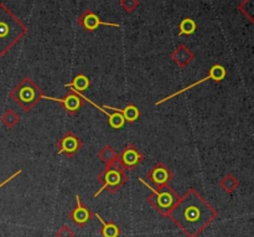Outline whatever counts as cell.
Wrapping results in <instances>:
<instances>
[{
	"mask_svg": "<svg viewBox=\"0 0 254 237\" xmlns=\"http://www.w3.org/2000/svg\"><path fill=\"white\" fill-rule=\"evenodd\" d=\"M218 213L195 189L179 198L168 218L188 237H198L217 219Z\"/></svg>",
	"mask_w": 254,
	"mask_h": 237,
	"instance_id": "obj_1",
	"label": "cell"
},
{
	"mask_svg": "<svg viewBox=\"0 0 254 237\" xmlns=\"http://www.w3.org/2000/svg\"><path fill=\"white\" fill-rule=\"evenodd\" d=\"M26 34V25L0 2V56L6 55Z\"/></svg>",
	"mask_w": 254,
	"mask_h": 237,
	"instance_id": "obj_2",
	"label": "cell"
},
{
	"mask_svg": "<svg viewBox=\"0 0 254 237\" xmlns=\"http://www.w3.org/2000/svg\"><path fill=\"white\" fill-rule=\"evenodd\" d=\"M44 97L42 89L30 77H25L10 92V98L25 112L32 111Z\"/></svg>",
	"mask_w": 254,
	"mask_h": 237,
	"instance_id": "obj_3",
	"label": "cell"
},
{
	"mask_svg": "<svg viewBox=\"0 0 254 237\" xmlns=\"http://www.w3.org/2000/svg\"><path fill=\"white\" fill-rule=\"evenodd\" d=\"M129 180V176L127 170H124L118 163L109 164L99 173L98 181L101 183V189L93 195V198L101 195L102 191L107 190L111 194H116L121 190Z\"/></svg>",
	"mask_w": 254,
	"mask_h": 237,
	"instance_id": "obj_4",
	"label": "cell"
},
{
	"mask_svg": "<svg viewBox=\"0 0 254 237\" xmlns=\"http://www.w3.org/2000/svg\"><path fill=\"white\" fill-rule=\"evenodd\" d=\"M139 181L143 184L145 188H148L151 191V195L148 198V203L160 214L164 218H168L169 213H170L171 209L174 208L176 203H178L179 198L180 196L173 190V189L169 188L168 185L164 186L161 189H154L153 186L149 185L143 178H139Z\"/></svg>",
	"mask_w": 254,
	"mask_h": 237,
	"instance_id": "obj_5",
	"label": "cell"
},
{
	"mask_svg": "<svg viewBox=\"0 0 254 237\" xmlns=\"http://www.w3.org/2000/svg\"><path fill=\"white\" fill-rule=\"evenodd\" d=\"M144 160V156L135 146L128 144L124 147L121 154L117 156V163L124 169V170H134L141 161Z\"/></svg>",
	"mask_w": 254,
	"mask_h": 237,
	"instance_id": "obj_6",
	"label": "cell"
},
{
	"mask_svg": "<svg viewBox=\"0 0 254 237\" xmlns=\"http://www.w3.org/2000/svg\"><path fill=\"white\" fill-rule=\"evenodd\" d=\"M226 76H227V71H226L225 67L221 66V65H215V66H212V67H211L210 70H208V75H207V76L205 77V79H201L200 81L195 82V83L190 84V86L185 87V88L180 89V91L175 92V93H173V94H170V96L165 97V98L160 99V101L156 102L155 104H156V106H159V104L164 103V102L170 101V99H171V98H174V97L179 96V94L184 93V92L189 91V89H191V88H192V87L198 86V84H201V83H202V82L208 81V79H212V81H215V82H221V81H222V79H226Z\"/></svg>",
	"mask_w": 254,
	"mask_h": 237,
	"instance_id": "obj_7",
	"label": "cell"
},
{
	"mask_svg": "<svg viewBox=\"0 0 254 237\" xmlns=\"http://www.w3.org/2000/svg\"><path fill=\"white\" fill-rule=\"evenodd\" d=\"M174 178V174L165 164H163L161 161L156 163L153 168L149 170L146 179L153 184L155 188L154 189H161L164 186L168 185L171 181V179Z\"/></svg>",
	"mask_w": 254,
	"mask_h": 237,
	"instance_id": "obj_8",
	"label": "cell"
},
{
	"mask_svg": "<svg viewBox=\"0 0 254 237\" xmlns=\"http://www.w3.org/2000/svg\"><path fill=\"white\" fill-rule=\"evenodd\" d=\"M83 143L81 139L73 133V132H67L62 138L56 142V147L59 149V154H64L67 158H72L76 153H78L82 148Z\"/></svg>",
	"mask_w": 254,
	"mask_h": 237,
	"instance_id": "obj_9",
	"label": "cell"
},
{
	"mask_svg": "<svg viewBox=\"0 0 254 237\" xmlns=\"http://www.w3.org/2000/svg\"><path fill=\"white\" fill-rule=\"evenodd\" d=\"M42 99H50V101L59 102V103L62 106V108H64L69 116H74V114H77L79 112V109L83 107V101H82V99L77 96L76 92H73L72 89H69L68 93H67L64 97H62V98H55V97H49L44 94Z\"/></svg>",
	"mask_w": 254,
	"mask_h": 237,
	"instance_id": "obj_10",
	"label": "cell"
},
{
	"mask_svg": "<svg viewBox=\"0 0 254 237\" xmlns=\"http://www.w3.org/2000/svg\"><path fill=\"white\" fill-rule=\"evenodd\" d=\"M77 24L84 29L86 31H94V30L98 29L99 26L102 25H106V26H112V27H119L121 25L119 24H114V22H106L102 21L101 19L98 17V15L96 12H93L92 10H84L81 15L77 19Z\"/></svg>",
	"mask_w": 254,
	"mask_h": 237,
	"instance_id": "obj_11",
	"label": "cell"
},
{
	"mask_svg": "<svg viewBox=\"0 0 254 237\" xmlns=\"http://www.w3.org/2000/svg\"><path fill=\"white\" fill-rule=\"evenodd\" d=\"M76 208L68 213V219L72 223L76 224L77 226L83 228V226H86L87 224L92 220V218H94L93 213H92L87 206H84L83 204L81 203L79 195H76Z\"/></svg>",
	"mask_w": 254,
	"mask_h": 237,
	"instance_id": "obj_12",
	"label": "cell"
},
{
	"mask_svg": "<svg viewBox=\"0 0 254 237\" xmlns=\"http://www.w3.org/2000/svg\"><path fill=\"white\" fill-rule=\"evenodd\" d=\"M69 89H72V88H69ZM72 91L76 92V94H77V96L79 97V98L82 99V101L88 102V103H91L92 106L96 107L97 109H99V111H101L102 113L106 114V116L108 117L109 126H111L112 128H113V129H121L122 127H123L124 124H126V121H124L123 116H122V114L119 113V112H114V113H109V112H107V111H106V108H104V107L98 106V104H96V103H94L93 101H92V99H89L88 97L84 96V94L82 93V92H77V91H74V89H72Z\"/></svg>",
	"mask_w": 254,
	"mask_h": 237,
	"instance_id": "obj_13",
	"label": "cell"
},
{
	"mask_svg": "<svg viewBox=\"0 0 254 237\" xmlns=\"http://www.w3.org/2000/svg\"><path fill=\"white\" fill-rule=\"evenodd\" d=\"M171 60L178 65L180 69H184L195 60V54L189 49L186 45H179L173 52H171Z\"/></svg>",
	"mask_w": 254,
	"mask_h": 237,
	"instance_id": "obj_14",
	"label": "cell"
},
{
	"mask_svg": "<svg viewBox=\"0 0 254 237\" xmlns=\"http://www.w3.org/2000/svg\"><path fill=\"white\" fill-rule=\"evenodd\" d=\"M106 109H112L113 112H119V113L123 116L124 121L127 122V123H133V122H135L136 119L140 117V111H139L138 107L135 106V104H128V106H126V108H114V107H111V106H106L104 107Z\"/></svg>",
	"mask_w": 254,
	"mask_h": 237,
	"instance_id": "obj_15",
	"label": "cell"
},
{
	"mask_svg": "<svg viewBox=\"0 0 254 237\" xmlns=\"http://www.w3.org/2000/svg\"><path fill=\"white\" fill-rule=\"evenodd\" d=\"M93 216H96V218L101 221L102 237H119L121 236V228H119L116 223H112V221H106L104 219H102L98 214L93 213Z\"/></svg>",
	"mask_w": 254,
	"mask_h": 237,
	"instance_id": "obj_16",
	"label": "cell"
},
{
	"mask_svg": "<svg viewBox=\"0 0 254 237\" xmlns=\"http://www.w3.org/2000/svg\"><path fill=\"white\" fill-rule=\"evenodd\" d=\"M89 86H91V81H89L88 77L83 74H78L77 76H74V79H72L71 83L64 84V87L72 88L77 92H84L86 89L89 88Z\"/></svg>",
	"mask_w": 254,
	"mask_h": 237,
	"instance_id": "obj_17",
	"label": "cell"
},
{
	"mask_svg": "<svg viewBox=\"0 0 254 237\" xmlns=\"http://www.w3.org/2000/svg\"><path fill=\"white\" fill-rule=\"evenodd\" d=\"M220 186L225 193L232 194L233 191L237 190L238 186H240V181L232 174H227V175L223 176L220 181Z\"/></svg>",
	"mask_w": 254,
	"mask_h": 237,
	"instance_id": "obj_18",
	"label": "cell"
},
{
	"mask_svg": "<svg viewBox=\"0 0 254 237\" xmlns=\"http://www.w3.org/2000/svg\"><path fill=\"white\" fill-rule=\"evenodd\" d=\"M197 29V25H196L195 20L191 19V17H185V19L181 20L180 25H179V34L178 36H190Z\"/></svg>",
	"mask_w": 254,
	"mask_h": 237,
	"instance_id": "obj_19",
	"label": "cell"
},
{
	"mask_svg": "<svg viewBox=\"0 0 254 237\" xmlns=\"http://www.w3.org/2000/svg\"><path fill=\"white\" fill-rule=\"evenodd\" d=\"M117 156L118 154L116 153L113 148L111 146H104L103 148L99 151L98 158L103 161L106 165H109V164H114L117 161Z\"/></svg>",
	"mask_w": 254,
	"mask_h": 237,
	"instance_id": "obj_20",
	"label": "cell"
},
{
	"mask_svg": "<svg viewBox=\"0 0 254 237\" xmlns=\"http://www.w3.org/2000/svg\"><path fill=\"white\" fill-rule=\"evenodd\" d=\"M19 121H20L19 114H17L15 111H12V109H6V112H4V114L1 116L2 124L9 129L14 128V127L19 123Z\"/></svg>",
	"mask_w": 254,
	"mask_h": 237,
	"instance_id": "obj_21",
	"label": "cell"
},
{
	"mask_svg": "<svg viewBox=\"0 0 254 237\" xmlns=\"http://www.w3.org/2000/svg\"><path fill=\"white\" fill-rule=\"evenodd\" d=\"M240 10L251 22L254 21V16H253V12H254V4H253V0H243L242 2L240 4Z\"/></svg>",
	"mask_w": 254,
	"mask_h": 237,
	"instance_id": "obj_22",
	"label": "cell"
},
{
	"mask_svg": "<svg viewBox=\"0 0 254 237\" xmlns=\"http://www.w3.org/2000/svg\"><path fill=\"white\" fill-rule=\"evenodd\" d=\"M140 4V0H121V6L127 12H133Z\"/></svg>",
	"mask_w": 254,
	"mask_h": 237,
	"instance_id": "obj_23",
	"label": "cell"
},
{
	"mask_svg": "<svg viewBox=\"0 0 254 237\" xmlns=\"http://www.w3.org/2000/svg\"><path fill=\"white\" fill-rule=\"evenodd\" d=\"M56 237H74V233L67 225H62L56 233Z\"/></svg>",
	"mask_w": 254,
	"mask_h": 237,
	"instance_id": "obj_24",
	"label": "cell"
},
{
	"mask_svg": "<svg viewBox=\"0 0 254 237\" xmlns=\"http://www.w3.org/2000/svg\"><path fill=\"white\" fill-rule=\"evenodd\" d=\"M21 171H22L21 169H19V170H17L16 173H14V174H12L11 176H9V178H7L6 180H5V181H2V183H0V189H1L2 186H5V185H6V184H9L10 181H11V180H14L15 178H17V176H19L20 174H21Z\"/></svg>",
	"mask_w": 254,
	"mask_h": 237,
	"instance_id": "obj_25",
	"label": "cell"
}]
</instances>
